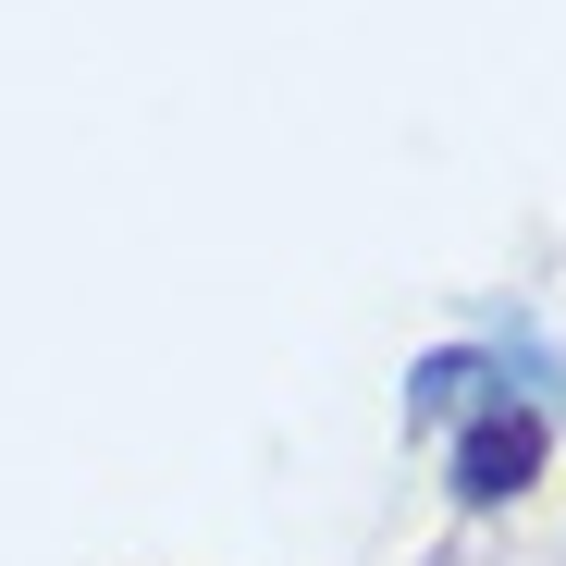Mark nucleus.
I'll list each match as a JSON object with an SVG mask.
<instances>
[{
    "mask_svg": "<svg viewBox=\"0 0 566 566\" xmlns=\"http://www.w3.org/2000/svg\"><path fill=\"white\" fill-rule=\"evenodd\" d=\"M530 481H542V407H493L481 431L455 443V493L468 505H517Z\"/></svg>",
    "mask_w": 566,
    "mask_h": 566,
    "instance_id": "f257e3e1",
    "label": "nucleus"
}]
</instances>
